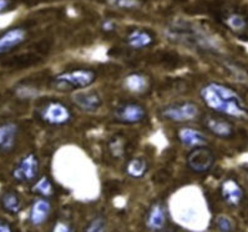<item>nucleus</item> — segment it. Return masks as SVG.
<instances>
[{"instance_id":"nucleus-8","label":"nucleus","mask_w":248,"mask_h":232,"mask_svg":"<svg viewBox=\"0 0 248 232\" xmlns=\"http://www.w3.org/2000/svg\"><path fill=\"white\" fill-rule=\"evenodd\" d=\"M73 101L75 106H78L81 111L89 112V114L99 111L104 103L101 95L95 90L79 91V93L74 94Z\"/></svg>"},{"instance_id":"nucleus-18","label":"nucleus","mask_w":248,"mask_h":232,"mask_svg":"<svg viewBox=\"0 0 248 232\" xmlns=\"http://www.w3.org/2000/svg\"><path fill=\"white\" fill-rule=\"evenodd\" d=\"M147 170H149V164L142 156H136L130 159L125 168L126 173L132 179H141L146 175Z\"/></svg>"},{"instance_id":"nucleus-21","label":"nucleus","mask_w":248,"mask_h":232,"mask_svg":"<svg viewBox=\"0 0 248 232\" xmlns=\"http://www.w3.org/2000/svg\"><path fill=\"white\" fill-rule=\"evenodd\" d=\"M126 139L125 136L121 135H116L112 136L110 141H108V151H110L111 156L115 157V159H121L126 153Z\"/></svg>"},{"instance_id":"nucleus-10","label":"nucleus","mask_w":248,"mask_h":232,"mask_svg":"<svg viewBox=\"0 0 248 232\" xmlns=\"http://www.w3.org/2000/svg\"><path fill=\"white\" fill-rule=\"evenodd\" d=\"M204 127L219 139H230L234 135L233 125L223 118H217V116H206L203 120Z\"/></svg>"},{"instance_id":"nucleus-16","label":"nucleus","mask_w":248,"mask_h":232,"mask_svg":"<svg viewBox=\"0 0 248 232\" xmlns=\"http://www.w3.org/2000/svg\"><path fill=\"white\" fill-rule=\"evenodd\" d=\"M154 43V36L145 29H134L126 36V44L135 50H141Z\"/></svg>"},{"instance_id":"nucleus-15","label":"nucleus","mask_w":248,"mask_h":232,"mask_svg":"<svg viewBox=\"0 0 248 232\" xmlns=\"http://www.w3.org/2000/svg\"><path fill=\"white\" fill-rule=\"evenodd\" d=\"M18 131V125L14 123H5L0 125V153H9L14 149Z\"/></svg>"},{"instance_id":"nucleus-7","label":"nucleus","mask_w":248,"mask_h":232,"mask_svg":"<svg viewBox=\"0 0 248 232\" xmlns=\"http://www.w3.org/2000/svg\"><path fill=\"white\" fill-rule=\"evenodd\" d=\"M40 170V162L35 154H28L19 161V164L13 170V177L15 181L21 184H28L36 180Z\"/></svg>"},{"instance_id":"nucleus-29","label":"nucleus","mask_w":248,"mask_h":232,"mask_svg":"<svg viewBox=\"0 0 248 232\" xmlns=\"http://www.w3.org/2000/svg\"><path fill=\"white\" fill-rule=\"evenodd\" d=\"M9 6H10L9 0H0V13L8 9Z\"/></svg>"},{"instance_id":"nucleus-11","label":"nucleus","mask_w":248,"mask_h":232,"mask_svg":"<svg viewBox=\"0 0 248 232\" xmlns=\"http://www.w3.org/2000/svg\"><path fill=\"white\" fill-rule=\"evenodd\" d=\"M219 191H221L222 199L230 206H238L242 202L243 196H245V192H243L241 185L236 180L231 179V177L222 182Z\"/></svg>"},{"instance_id":"nucleus-22","label":"nucleus","mask_w":248,"mask_h":232,"mask_svg":"<svg viewBox=\"0 0 248 232\" xmlns=\"http://www.w3.org/2000/svg\"><path fill=\"white\" fill-rule=\"evenodd\" d=\"M31 191L34 194L39 195L41 197H50L54 194V187L51 181L49 180L47 176H43L38 180V181L34 184V186L31 187Z\"/></svg>"},{"instance_id":"nucleus-27","label":"nucleus","mask_w":248,"mask_h":232,"mask_svg":"<svg viewBox=\"0 0 248 232\" xmlns=\"http://www.w3.org/2000/svg\"><path fill=\"white\" fill-rule=\"evenodd\" d=\"M0 232H13L12 226L5 220L0 218Z\"/></svg>"},{"instance_id":"nucleus-19","label":"nucleus","mask_w":248,"mask_h":232,"mask_svg":"<svg viewBox=\"0 0 248 232\" xmlns=\"http://www.w3.org/2000/svg\"><path fill=\"white\" fill-rule=\"evenodd\" d=\"M0 205L6 212L16 215L21 210L20 196L13 190H8V191L3 192L1 196H0Z\"/></svg>"},{"instance_id":"nucleus-20","label":"nucleus","mask_w":248,"mask_h":232,"mask_svg":"<svg viewBox=\"0 0 248 232\" xmlns=\"http://www.w3.org/2000/svg\"><path fill=\"white\" fill-rule=\"evenodd\" d=\"M225 24L228 29L234 32H242L247 29L248 21L245 15L239 13H231L225 18Z\"/></svg>"},{"instance_id":"nucleus-6","label":"nucleus","mask_w":248,"mask_h":232,"mask_svg":"<svg viewBox=\"0 0 248 232\" xmlns=\"http://www.w3.org/2000/svg\"><path fill=\"white\" fill-rule=\"evenodd\" d=\"M114 119L117 123L126 125H135L142 123L146 119V110L141 104L129 101L116 106L114 111Z\"/></svg>"},{"instance_id":"nucleus-9","label":"nucleus","mask_w":248,"mask_h":232,"mask_svg":"<svg viewBox=\"0 0 248 232\" xmlns=\"http://www.w3.org/2000/svg\"><path fill=\"white\" fill-rule=\"evenodd\" d=\"M27 39V31L23 28H13L0 35V56L5 55L23 44Z\"/></svg>"},{"instance_id":"nucleus-5","label":"nucleus","mask_w":248,"mask_h":232,"mask_svg":"<svg viewBox=\"0 0 248 232\" xmlns=\"http://www.w3.org/2000/svg\"><path fill=\"white\" fill-rule=\"evenodd\" d=\"M187 166L196 173H206L213 168L216 156L211 149L204 146L193 147L187 155Z\"/></svg>"},{"instance_id":"nucleus-12","label":"nucleus","mask_w":248,"mask_h":232,"mask_svg":"<svg viewBox=\"0 0 248 232\" xmlns=\"http://www.w3.org/2000/svg\"><path fill=\"white\" fill-rule=\"evenodd\" d=\"M166 221L167 215L164 203L160 201L152 203L146 214V220H145L147 229L154 232L161 231L166 225Z\"/></svg>"},{"instance_id":"nucleus-26","label":"nucleus","mask_w":248,"mask_h":232,"mask_svg":"<svg viewBox=\"0 0 248 232\" xmlns=\"http://www.w3.org/2000/svg\"><path fill=\"white\" fill-rule=\"evenodd\" d=\"M51 232H75L74 227L71 226L70 223L66 222V221H58V222L54 225Z\"/></svg>"},{"instance_id":"nucleus-17","label":"nucleus","mask_w":248,"mask_h":232,"mask_svg":"<svg viewBox=\"0 0 248 232\" xmlns=\"http://www.w3.org/2000/svg\"><path fill=\"white\" fill-rule=\"evenodd\" d=\"M124 86L132 94H143L150 89V80L141 73H131L124 80Z\"/></svg>"},{"instance_id":"nucleus-13","label":"nucleus","mask_w":248,"mask_h":232,"mask_svg":"<svg viewBox=\"0 0 248 232\" xmlns=\"http://www.w3.org/2000/svg\"><path fill=\"white\" fill-rule=\"evenodd\" d=\"M177 139L180 140L182 145L187 147H199V146H204L207 144V138L203 134V131L199 129H195V127H181V129L177 131Z\"/></svg>"},{"instance_id":"nucleus-2","label":"nucleus","mask_w":248,"mask_h":232,"mask_svg":"<svg viewBox=\"0 0 248 232\" xmlns=\"http://www.w3.org/2000/svg\"><path fill=\"white\" fill-rule=\"evenodd\" d=\"M96 80V73L91 69H73L62 71L53 77V86L59 91H75L88 88Z\"/></svg>"},{"instance_id":"nucleus-4","label":"nucleus","mask_w":248,"mask_h":232,"mask_svg":"<svg viewBox=\"0 0 248 232\" xmlns=\"http://www.w3.org/2000/svg\"><path fill=\"white\" fill-rule=\"evenodd\" d=\"M39 118L50 126H64L73 120V111L62 101L49 100L41 106Z\"/></svg>"},{"instance_id":"nucleus-1","label":"nucleus","mask_w":248,"mask_h":232,"mask_svg":"<svg viewBox=\"0 0 248 232\" xmlns=\"http://www.w3.org/2000/svg\"><path fill=\"white\" fill-rule=\"evenodd\" d=\"M200 96L204 105L217 114L234 119H246L248 116V108L241 95L233 88L222 82H207L202 86Z\"/></svg>"},{"instance_id":"nucleus-28","label":"nucleus","mask_w":248,"mask_h":232,"mask_svg":"<svg viewBox=\"0 0 248 232\" xmlns=\"http://www.w3.org/2000/svg\"><path fill=\"white\" fill-rule=\"evenodd\" d=\"M102 29L105 30V31H111V30L115 29V25L111 21H105V23L102 24Z\"/></svg>"},{"instance_id":"nucleus-25","label":"nucleus","mask_w":248,"mask_h":232,"mask_svg":"<svg viewBox=\"0 0 248 232\" xmlns=\"http://www.w3.org/2000/svg\"><path fill=\"white\" fill-rule=\"evenodd\" d=\"M216 227L219 232H232L233 231V221L226 215H219L216 218Z\"/></svg>"},{"instance_id":"nucleus-23","label":"nucleus","mask_w":248,"mask_h":232,"mask_svg":"<svg viewBox=\"0 0 248 232\" xmlns=\"http://www.w3.org/2000/svg\"><path fill=\"white\" fill-rule=\"evenodd\" d=\"M105 1L110 6L120 10H135L142 5L141 0H105Z\"/></svg>"},{"instance_id":"nucleus-3","label":"nucleus","mask_w":248,"mask_h":232,"mask_svg":"<svg viewBox=\"0 0 248 232\" xmlns=\"http://www.w3.org/2000/svg\"><path fill=\"white\" fill-rule=\"evenodd\" d=\"M200 108L191 101H181L164 106L160 110V116L170 123H191L199 119Z\"/></svg>"},{"instance_id":"nucleus-14","label":"nucleus","mask_w":248,"mask_h":232,"mask_svg":"<svg viewBox=\"0 0 248 232\" xmlns=\"http://www.w3.org/2000/svg\"><path fill=\"white\" fill-rule=\"evenodd\" d=\"M50 212H51V203L46 197L36 199L32 202L31 209H30V222L34 226H40V225L46 222L50 216Z\"/></svg>"},{"instance_id":"nucleus-24","label":"nucleus","mask_w":248,"mask_h":232,"mask_svg":"<svg viewBox=\"0 0 248 232\" xmlns=\"http://www.w3.org/2000/svg\"><path fill=\"white\" fill-rule=\"evenodd\" d=\"M84 232H106V221L102 216H96L86 225Z\"/></svg>"},{"instance_id":"nucleus-30","label":"nucleus","mask_w":248,"mask_h":232,"mask_svg":"<svg viewBox=\"0 0 248 232\" xmlns=\"http://www.w3.org/2000/svg\"><path fill=\"white\" fill-rule=\"evenodd\" d=\"M167 232H175V231H167Z\"/></svg>"}]
</instances>
